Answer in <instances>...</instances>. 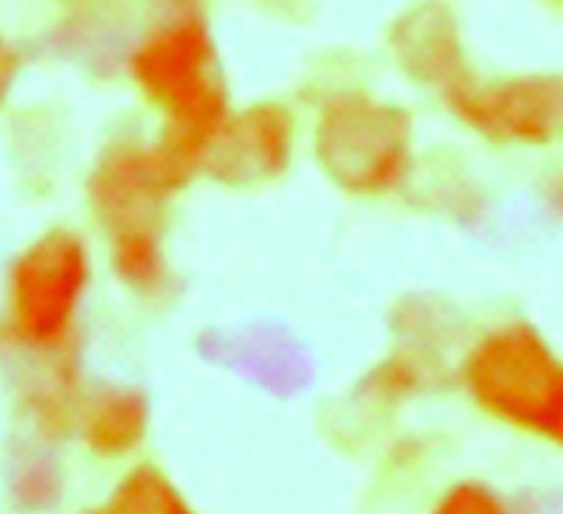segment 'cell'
Wrapping results in <instances>:
<instances>
[{"mask_svg": "<svg viewBox=\"0 0 563 514\" xmlns=\"http://www.w3.org/2000/svg\"><path fill=\"white\" fill-rule=\"evenodd\" d=\"M541 205L558 223H563V164L552 166L541 180Z\"/></svg>", "mask_w": 563, "mask_h": 514, "instance_id": "cell-15", "label": "cell"}, {"mask_svg": "<svg viewBox=\"0 0 563 514\" xmlns=\"http://www.w3.org/2000/svg\"><path fill=\"white\" fill-rule=\"evenodd\" d=\"M108 512L180 514L189 512V503L167 472L153 463H139L119 478L108 498Z\"/></svg>", "mask_w": 563, "mask_h": 514, "instance_id": "cell-12", "label": "cell"}, {"mask_svg": "<svg viewBox=\"0 0 563 514\" xmlns=\"http://www.w3.org/2000/svg\"><path fill=\"white\" fill-rule=\"evenodd\" d=\"M195 175L161 138H119L102 149L88 175L90 214L104 234L164 225V211Z\"/></svg>", "mask_w": 563, "mask_h": 514, "instance_id": "cell-6", "label": "cell"}, {"mask_svg": "<svg viewBox=\"0 0 563 514\" xmlns=\"http://www.w3.org/2000/svg\"><path fill=\"white\" fill-rule=\"evenodd\" d=\"M110 270L139 299H158L169 287V254L164 225H141L108 234Z\"/></svg>", "mask_w": 563, "mask_h": 514, "instance_id": "cell-10", "label": "cell"}, {"mask_svg": "<svg viewBox=\"0 0 563 514\" xmlns=\"http://www.w3.org/2000/svg\"><path fill=\"white\" fill-rule=\"evenodd\" d=\"M460 386L493 422L563 452V355L536 324L487 326L462 357Z\"/></svg>", "mask_w": 563, "mask_h": 514, "instance_id": "cell-3", "label": "cell"}, {"mask_svg": "<svg viewBox=\"0 0 563 514\" xmlns=\"http://www.w3.org/2000/svg\"><path fill=\"white\" fill-rule=\"evenodd\" d=\"M12 369L20 413L34 442L48 447L74 436V420L85 394L77 355L18 362Z\"/></svg>", "mask_w": 563, "mask_h": 514, "instance_id": "cell-9", "label": "cell"}, {"mask_svg": "<svg viewBox=\"0 0 563 514\" xmlns=\"http://www.w3.org/2000/svg\"><path fill=\"white\" fill-rule=\"evenodd\" d=\"M93 284L90 245L74 228H48L20 250L3 281L0 360L9 366L74 357Z\"/></svg>", "mask_w": 563, "mask_h": 514, "instance_id": "cell-2", "label": "cell"}, {"mask_svg": "<svg viewBox=\"0 0 563 514\" xmlns=\"http://www.w3.org/2000/svg\"><path fill=\"white\" fill-rule=\"evenodd\" d=\"M442 102L471 133L499 146L550 149L563 141V74L476 79L465 74Z\"/></svg>", "mask_w": 563, "mask_h": 514, "instance_id": "cell-5", "label": "cell"}, {"mask_svg": "<svg viewBox=\"0 0 563 514\" xmlns=\"http://www.w3.org/2000/svg\"><path fill=\"white\" fill-rule=\"evenodd\" d=\"M135 93L158 110L169 153L192 171L209 169L231 124L229 90L209 34L184 20L150 34L128 63Z\"/></svg>", "mask_w": 563, "mask_h": 514, "instance_id": "cell-1", "label": "cell"}, {"mask_svg": "<svg viewBox=\"0 0 563 514\" xmlns=\"http://www.w3.org/2000/svg\"><path fill=\"white\" fill-rule=\"evenodd\" d=\"M294 146V113L282 104H254L231 115L229 130L211 155L209 171L231 183L276 178L290 166Z\"/></svg>", "mask_w": 563, "mask_h": 514, "instance_id": "cell-7", "label": "cell"}, {"mask_svg": "<svg viewBox=\"0 0 563 514\" xmlns=\"http://www.w3.org/2000/svg\"><path fill=\"white\" fill-rule=\"evenodd\" d=\"M18 70H20L18 52H14L12 40H9L7 34H3V29H0V104L7 102L9 93H12Z\"/></svg>", "mask_w": 563, "mask_h": 514, "instance_id": "cell-16", "label": "cell"}, {"mask_svg": "<svg viewBox=\"0 0 563 514\" xmlns=\"http://www.w3.org/2000/svg\"><path fill=\"white\" fill-rule=\"evenodd\" d=\"M321 169L355 194H389L411 169V121L404 110L364 90L324 99L313 130Z\"/></svg>", "mask_w": 563, "mask_h": 514, "instance_id": "cell-4", "label": "cell"}, {"mask_svg": "<svg viewBox=\"0 0 563 514\" xmlns=\"http://www.w3.org/2000/svg\"><path fill=\"white\" fill-rule=\"evenodd\" d=\"M434 357L429 351V337H411L400 349L380 360L364 382L366 400L375 405H404L420 396L434 382Z\"/></svg>", "mask_w": 563, "mask_h": 514, "instance_id": "cell-11", "label": "cell"}, {"mask_svg": "<svg viewBox=\"0 0 563 514\" xmlns=\"http://www.w3.org/2000/svg\"><path fill=\"white\" fill-rule=\"evenodd\" d=\"M74 436L99 461H124L150 436V400L135 386L108 382L85 388L74 420Z\"/></svg>", "mask_w": 563, "mask_h": 514, "instance_id": "cell-8", "label": "cell"}, {"mask_svg": "<svg viewBox=\"0 0 563 514\" xmlns=\"http://www.w3.org/2000/svg\"><path fill=\"white\" fill-rule=\"evenodd\" d=\"M40 447L32 445L29 450H20L12 458V470H9V489H12L14 501L26 503V506H48L63 495V470Z\"/></svg>", "mask_w": 563, "mask_h": 514, "instance_id": "cell-13", "label": "cell"}, {"mask_svg": "<svg viewBox=\"0 0 563 514\" xmlns=\"http://www.w3.org/2000/svg\"><path fill=\"white\" fill-rule=\"evenodd\" d=\"M437 509L445 514H496L505 512V501L487 483L460 481L449 492H442Z\"/></svg>", "mask_w": 563, "mask_h": 514, "instance_id": "cell-14", "label": "cell"}]
</instances>
